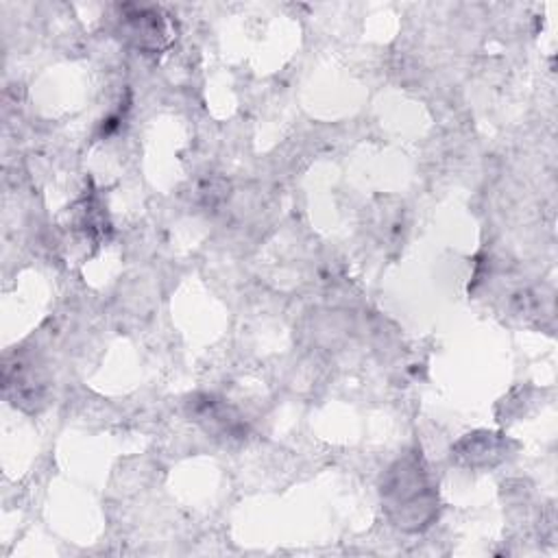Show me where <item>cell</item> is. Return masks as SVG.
Wrapping results in <instances>:
<instances>
[{
    "mask_svg": "<svg viewBox=\"0 0 558 558\" xmlns=\"http://www.w3.org/2000/svg\"><path fill=\"white\" fill-rule=\"evenodd\" d=\"M381 499L395 525L403 530H423L438 512L436 490L416 456H408L388 469Z\"/></svg>",
    "mask_w": 558,
    "mask_h": 558,
    "instance_id": "cell-1",
    "label": "cell"
},
{
    "mask_svg": "<svg viewBox=\"0 0 558 558\" xmlns=\"http://www.w3.org/2000/svg\"><path fill=\"white\" fill-rule=\"evenodd\" d=\"M129 37L144 50H161L170 41V24L159 15L157 9H135L124 15Z\"/></svg>",
    "mask_w": 558,
    "mask_h": 558,
    "instance_id": "cell-2",
    "label": "cell"
}]
</instances>
